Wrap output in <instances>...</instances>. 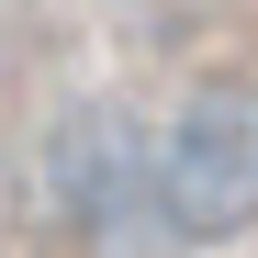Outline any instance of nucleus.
<instances>
[{
	"instance_id": "f257e3e1",
	"label": "nucleus",
	"mask_w": 258,
	"mask_h": 258,
	"mask_svg": "<svg viewBox=\"0 0 258 258\" xmlns=\"http://www.w3.org/2000/svg\"><path fill=\"white\" fill-rule=\"evenodd\" d=\"M157 180H168V225L191 247L247 236L258 225V90H202L180 123H168Z\"/></svg>"
},
{
	"instance_id": "f03ea898",
	"label": "nucleus",
	"mask_w": 258,
	"mask_h": 258,
	"mask_svg": "<svg viewBox=\"0 0 258 258\" xmlns=\"http://www.w3.org/2000/svg\"><path fill=\"white\" fill-rule=\"evenodd\" d=\"M56 191H68V225L90 236L101 258H157L146 225H168V180H157V157L123 135L112 112H79L56 135ZM168 236H180V225H168Z\"/></svg>"
}]
</instances>
